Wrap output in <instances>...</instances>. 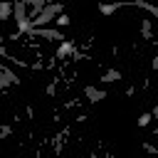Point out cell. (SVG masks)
<instances>
[{"label":"cell","mask_w":158,"mask_h":158,"mask_svg":"<svg viewBox=\"0 0 158 158\" xmlns=\"http://www.w3.org/2000/svg\"><path fill=\"white\" fill-rule=\"evenodd\" d=\"M156 136H158V128H156Z\"/></svg>","instance_id":"d6986e66"},{"label":"cell","mask_w":158,"mask_h":158,"mask_svg":"<svg viewBox=\"0 0 158 158\" xmlns=\"http://www.w3.org/2000/svg\"><path fill=\"white\" fill-rule=\"evenodd\" d=\"M141 35H143L146 40L153 37V22H151V20H143V22H141Z\"/></svg>","instance_id":"ba28073f"},{"label":"cell","mask_w":158,"mask_h":158,"mask_svg":"<svg viewBox=\"0 0 158 158\" xmlns=\"http://www.w3.org/2000/svg\"><path fill=\"white\" fill-rule=\"evenodd\" d=\"M104 158H114V156H111V153H106V156H104Z\"/></svg>","instance_id":"e0dca14e"},{"label":"cell","mask_w":158,"mask_h":158,"mask_svg":"<svg viewBox=\"0 0 158 158\" xmlns=\"http://www.w3.org/2000/svg\"><path fill=\"white\" fill-rule=\"evenodd\" d=\"M118 7H121V5H118V2H116V5H101V7H99V10H101V12H104V15H111V12H114V10H118Z\"/></svg>","instance_id":"30bf717a"},{"label":"cell","mask_w":158,"mask_h":158,"mask_svg":"<svg viewBox=\"0 0 158 158\" xmlns=\"http://www.w3.org/2000/svg\"><path fill=\"white\" fill-rule=\"evenodd\" d=\"M143 148H146V151H148L151 156H158V148H156L153 143H143Z\"/></svg>","instance_id":"5bb4252c"},{"label":"cell","mask_w":158,"mask_h":158,"mask_svg":"<svg viewBox=\"0 0 158 158\" xmlns=\"http://www.w3.org/2000/svg\"><path fill=\"white\" fill-rule=\"evenodd\" d=\"M62 10H64V7H62L59 2H54V5H47V7L40 12V17H35V20H32V27H47V25H49V22H54L59 15H64Z\"/></svg>","instance_id":"6da1fadb"},{"label":"cell","mask_w":158,"mask_h":158,"mask_svg":"<svg viewBox=\"0 0 158 158\" xmlns=\"http://www.w3.org/2000/svg\"><path fill=\"white\" fill-rule=\"evenodd\" d=\"M151 118H153V114H141V116H138V126H148Z\"/></svg>","instance_id":"8fae6325"},{"label":"cell","mask_w":158,"mask_h":158,"mask_svg":"<svg viewBox=\"0 0 158 158\" xmlns=\"http://www.w3.org/2000/svg\"><path fill=\"white\" fill-rule=\"evenodd\" d=\"M54 22H57V25H62V27H67V25H69V17H67V15H59Z\"/></svg>","instance_id":"4fadbf2b"},{"label":"cell","mask_w":158,"mask_h":158,"mask_svg":"<svg viewBox=\"0 0 158 158\" xmlns=\"http://www.w3.org/2000/svg\"><path fill=\"white\" fill-rule=\"evenodd\" d=\"M30 32L35 37H42V40H64V35L59 30H49V27H32Z\"/></svg>","instance_id":"3957f363"},{"label":"cell","mask_w":158,"mask_h":158,"mask_svg":"<svg viewBox=\"0 0 158 158\" xmlns=\"http://www.w3.org/2000/svg\"><path fill=\"white\" fill-rule=\"evenodd\" d=\"M69 52H72V44H69V42H64V44L59 47V52H57V57H64V54H69Z\"/></svg>","instance_id":"7c38bea8"},{"label":"cell","mask_w":158,"mask_h":158,"mask_svg":"<svg viewBox=\"0 0 158 158\" xmlns=\"http://www.w3.org/2000/svg\"><path fill=\"white\" fill-rule=\"evenodd\" d=\"M84 94H86V99L91 101V104H96V101H101V99H106V91L104 89H96V86H84Z\"/></svg>","instance_id":"277c9868"},{"label":"cell","mask_w":158,"mask_h":158,"mask_svg":"<svg viewBox=\"0 0 158 158\" xmlns=\"http://www.w3.org/2000/svg\"><path fill=\"white\" fill-rule=\"evenodd\" d=\"M153 118H158V106H156V109H153Z\"/></svg>","instance_id":"2e32d148"},{"label":"cell","mask_w":158,"mask_h":158,"mask_svg":"<svg viewBox=\"0 0 158 158\" xmlns=\"http://www.w3.org/2000/svg\"><path fill=\"white\" fill-rule=\"evenodd\" d=\"M10 84H20V79H17V74H15L7 64H2V67H0V86L7 89Z\"/></svg>","instance_id":"7a4b0ae2"},{"label":"cell","mask_w":158,"mask_h":158,"mask_svg":"<svg viewBox=\"0 0 158 158\" xmlns=\"http://www.w3.org/2000/svg\"><path fill=\"white\" fill-rule=\"evenodd\" d=\"M10 15H15V2H2V5H0V17L7 20Z\"/></svg>","instance_id":"8992f818"},{"label":"cell","mask_w":158,"mask_h":158,"mask_svg":"<svg viewBox=\"0 0 158 158\" xmlns=\"http://www.w3.org/2000/svg\"><path fill=\"white\" fill-rule=\"evenodd\" d=\"M10 131H12L10 126H2V128H0V136H2V138H7V136H10Z\"/></svg>","instance_id":"9a60e30c"},{"label":"cell","mask_w":158,"mask_h":158,"mask_svg":"<svg viewBox=\"0 0 158 158\" xmlns=\"http://www.w3.org/2000/svg\"><path fill=\"white\" fill-rule=\"evenodd\" d=\"M44 7H47V5H44L42 0H35V2H32V10H30V22H32L35 17H40V12H42Z\"/></svg>","instance_id":"5b68a950"},{"label":"cell","mask_w":158,"mask_h":158,"mask_svg":"<svg viewBox=\"0 0 158 158\" xmlns=\"http://www.w3.org/2000/svg\"><path fill=\"white\" fill-rule=\"evenodd\" d=\"M89 158H99V156H96V153H91V156H89Z\"/></svg>","instance_id":"ac0fdd59"},{"label":"cell","mask_w":158,"mask_h":158,"mask_svg":"<svg viewBox=\"0 0 158 158\" xmlns=\"http://www.w3.org/2000/svg\"><path fill=\"white\" fill-rule=\"evenodd\" d=\"M116 79H121V72H118V69H109V72H106V74H104L99 81H104V84H111V81H116Z\"/></svg>","instance_id":"52a82bcc"},{"label":"cell","mask_w":158,"mask_h":158,"mask_svg":"<svg viewBox=\"0 0 158 158\" xmlns=\"http://www.w3.org/2000/svg\"><path fill=\"white\" fill-rule=\"evenodd\" d=\"M133 5H136V7H143V10H148L153 17H158V5H151V2H141V0H136Z\"/></svg>","instance_id":"9c48e42d"}]
</instances>
